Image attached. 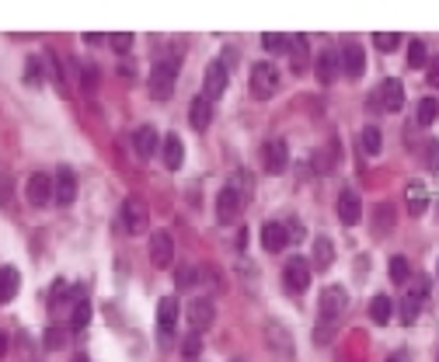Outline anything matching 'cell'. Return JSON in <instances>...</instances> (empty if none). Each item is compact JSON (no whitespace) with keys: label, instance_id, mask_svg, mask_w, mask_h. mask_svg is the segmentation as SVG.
I'll use <instances>...</instances> for the list:
<instances>
[{"label":"cell","instance_id":"1","mask_svg":"<svg viewBox=\"0 0 439 362\" xmlns=\"http://www.w3.org/2000/svg\"><path fill=\"white\" fill-rule=\"evenodd\" d=\"M279 91V70H276V63H255L251 67V94L258 98V101H269L272 94Z\"/></svg>","mask_w":439,"mask_h":362},{"label":"cell","instance_id":"2","mask_svg":"<svg viewBox=\"0 0 439 362\" xmlns=\"http://www.w3.org/2000/svg\"><path fill=\"white\" fill-rule=\"evenodd\" d=\"M174 81H178V67L167 63V60H160L157 67L150 70V81H147L150 98H154V101H167V98L174 94Z\"/></svg>","mask_w":439,"mask_h":362},{"label":"cell","instance_id":"3","mask_svg":"<svg viewBox=\"0 0 439 362\" xmlns=\"http://www.w3.org/2000/svg\"><path fill=\"white\" fill-rule=\"evenodd\" d=\"M345 307H349V296H345V289L342 285H328L324 293H321L318 300V317L321 324H335L342 314H345Z\"/></svg>","mask_w":439,"mask_h":362},{"label":"cell","instance_id":"4","mask_svg":"<svg viewBox=\"0 0 439 362\" xmlns=\"http://www.w3.org/2000/svg\"><path fill=\"white\" fill-rule=\"evenodd\" d=\"M240 209H244V196H240L238 188H234V185L220 188V196H216V223H220V227L238 223Z\"/></svg>","mask_w":439,"mask_h":362},{"label":"cell","instance_id":"5","mask_svg":"<svg viewBox=\"0 0 439 362\" xmlns=\"http://www.w3.org/2000/svg\"><path fill=\"white\" fill-rule=\"evenodd\" d=\"M262 167H265L269 174H282V171H289V147H286V140L272 136V140L262 147Z\"/></svg>","mask_w":439,"mask_h":362},{"label":"cell","instance_id":"6","mask_svg":"<svg viewBox=\"0 0 439 362\" xmlns=\"http://www.w3.org/2000/svg\"><path fill=\"white\" fill-rule=\"evenodd\" d=\"M227 84H230V70H227L220 60H213V63L206 67V74H202V94H206L209 101H216V98H223Z\"/></svg>","mask_w":439,"mask_h":362},{"label":"cell","instance_id":"7","mask_svg":"<svg viewBox=\"0 0 439 362\" xmlns=\"http://www.w3.org/2000/svg\"><path fill=\"white\" fill-rule=\"evenodd\" d=\"M282 285H286V293H304L311 285V261H304L300 254L289 258L282 268Z\"/></svg>","mask_w":439,"mask_h":362},{"label":"cell","instance_id":"8","mask_svg":"<svg viewBox=\"0 0 439 362\" xmlns=\"http://www.w3.org/2000/svg\"><path fill=\"white\" fill-rule=\"evenodd\" d=\"M147 223H150L147 202L136 199V196H129V199L122 202V227H126L129 234H143V230H147Z\"/></svg>","mask_w":439,"mask_h":362},{"label":"cell","instance_id":"9","mask_svg":"<svg viewBox=\"0 0 439 362\" xmlns=\"http://www.w3.org/2000/svg\"><path fill=\"white\" fill-rule=\"evenodd\" d=\"M338 63H342V74L349 81H360L362 74H366V52H362L360 42H345L342 52H338Z\"/></svg>","mask_w":439,"mask_h":362},{"label":"cell","instance_id":"10","mask_svg":"<svg viewBox=\"0 0 439 362\" xmlns=\"http://www.w3.org/2000/svg\"><path fill=\"white\" fill-rule=\"evenodd\" d=\"M216 321V303L209 300V296H199V300H192L189 303V327L202 334V331H209Z\"/></svg>","mask_w":439,"mask_h":362},{"label":"cell","instance_id":"11","mask_svg":"<svg viewBox=\"0 0 439 362\" xmlns=\"http://www.w3.org/2000/svg\"><path fill=\"white\" fill-rule=\"evenodd\" d=\"M74 199H77V174H74V167H60L52 178V202L70 205Z\"/></svg>","mask_w":439,"mask_h":362},{"label":"cell","instance_id":"12","mask_svg":"<svg viewBox=\"0 0 439 362\" xmlns=\"http://www.w3.org/2000/svg\"><path fill=\"white\" fill-rule=\"evenodd\" d=\"M338 70H342V63H338V52L328 45V49H321L318 56H314V74H318V84L321 87H331L335 77H338Z\"/></svg>","mask_w":439,"mask_h":362},{"label":"cell","instance_id":"13","mask_svg":"<svg viewBox=\"0 0 439 362\" xmlns=\"http://www.w3.org/2000/svg\"><path fill=\"white\" fill-rule=\"evenodd\" d=\"M150 261H154V268H167L174 261V237L171 234H164V230L150 234Z\"/></svg>","mask_w":439,"mask_h":362},{"label":"cell","instance_id":"14","mask_svg":"<svg viewBox=\"0 0 439 362\" xmlns=\"http://www.w3.org/2000/svg\"><path fill=\"white\" fill-rule=\"evenodd\" d=\"M25 196H28V202H32L35 209L49 205V202H52V178H49L45 171H35V174L28 178V188H25Z\"/></svg>","mask_w":439,"mask_h":362},{"label":"cell","instance_id":"15","mask_svg":"<svg viewBox=\"0 0 439 362\" xmlns=\"http://www.w3.org/2000/svg\"><path fill=\"white\" fill-rule=\"evenodd\" d=\"M377 101H380L384 112H401L404 108V84L398 77H387L380 84V91H377Z\"/></svg>","mask_w":439,"mask_h":362},{"label":"cell","instance_id":"16","mask_svg":"<svg viewBox=\"0 0 439 362\" xmlns=\"http://www.w3.org/2000/svg\"><path fill=\"white\" fill-rule=\"evenodd\" d=\"M286 244H289V234H286V227H282V223H276V220L262 223V247H265L269 254H279V251H286Z\"/></svg>","mask_w":439,"mask_h":362},{"label":"cell","instance_id":"17","mask_svg":"<svg viewBox=\"0 0 439 362\" xmlns=\"http://www.w3.org/2000/svg\"><path fill=\"white\" fill-rule=\"evenodd\" d=\"M160 150H164V167H167V171H178V167H182V161H185V143H182L178 132H167V136L160 140Z\"/></svg>","mask_w":439,"mask_h":362},{"label":"cell","instance_id":"18","mask_svg":"<svg viewBox=\"0 0 439 362\" xmlns=\"http://www.w3.org/2000/svg\"><path fill=\"white\" fill-rule=\"evenodd\" d=\"M360 216H362L360 196H356L352 188H345V192L338 196V220H342L345 227H356V223H360Z\"/></svg>","mask_w":439,"mask_h":362},{"label":"cell","instance_id":"19","mask_svg":"<svg viewBox=\"0 0 439 362\" xmlns=\"http://www.w3.org/2000/svg\"><path fill=\"white\" fill-rule=\"evenodd\" d=\"M189 122H192V129H209V122H213V101L199 94V98H192V105H189Z\"/></svg>","mask_w":439,"mask_h":362},{"label":"cell","instance_id":"20","mask_svg":"<svg viewBox=\"0 0 439 362\" xmlns=\"http://www.w3.org/2000/svg\"><path fill=\"white\" fill-rule=\"evenodd\" d=\"M157 143H160V136H157V129H154V125H140V129H136V136H133V147H136V154H140L143 161H147V157H154Z\"/></svg>","mask_w":439,"mask_h":362},{"label":"cell","instance_id":"21","mask_svg":"<svg viewBox=\"0 0 439 362\" xmlns=\"http://www.w3.org/2000/svg\"><path fill=\"white\" fill-rule=\"evenodd\" d=\"M394 307H398V303H394L387 293L373 296V300H369V321H373V324H387L391 317H394V314H398Z\"/></svg>","mask_w":439,"mask_h":362},{"label":"cell","instance_id":"22","mask_svg":"<svg viewBox=\"0 0 439 362\" xmlns=\"http://www.w3.org/2000/svg\"><path fill=\"white\" fill-rule=\"evenodd\" d=\"M404 196H408V213H411V216H422V213L429 209V188H426L422 181H411V185L404 188Z\"/></svg>","mask_w":439,"mask_h":362},{"label":"cell","instance_id":"23","mask_svg":"<svg viewBox=\"0 0 439 362\" xmlns=\"http://www.w3.org/2000/svg\"><path fill=\"white\" fill-rule=\"evenodd\" d=\"M18 285H21V276L14 265H4L0 268V303H11L18 296Z\"/></svg>","mask_w":439,"mask_h":362},{"label":"cell","instance_id":"24","mask_svg":"<svg viewBox=\"0 0 439 362\" xmlns=\"http://www.w3.org/2000/svg\"><path fill=\"white\" fill-rule=\"evenodd\" d=\"M178 296H164L157 303V331H164V327H174L178 324Z\"/></svg>","mask_w":439,"mask_h":362},{"label":"cell","instance_id":"25","mask_svg":"<svg viewBox=\"0 0 439 362\" xmlns=\"http://www.w3.org/2000/svg\"><path fill=\"white\" fill-rule=\"evenodd\" d=\"M289 56H293V70L300 74L304 67H307V56H311V42H307V35H289Z\"/></svg>","mask_w":439,"mask_h":362},{"label":"cell","instance_id":"26","mask_svg":"<svg viewBox=\"0 0 439 362\" xmlns=\"http://www.w3.org/2000/svg\"><path fill=\"white\" fill-rule=\"evenodd\" d=\"M87 324H91V303H87V296H77L70 307V331H84Z\"/></svg>","mask_w":439,"mask_h":362},{"label":"cell","instance_id":"27","mask_svg":"<svg viewBox=\"0 0 439 362\" xmlns=\"http://www.w3.org/2000/svg\"><path fill=\"white\" fill-rule=\"evenodd\" d=\"M408 67H411V70H426V67H429V45L422 39L408 42Z\"/></svg>","mask_w":439,"mask_h":362},{"label":"cell","instance_id":"28","mask_svg":"<svg viewBox=\"0 0 439 362\" xmlns=\"http://www.w3.org/2000/svg\"><path fill=\"white\" fill-rule=\"evenodd\" d=\"M331 261H335V244H331V237H318L314 241V268H331Z\"/></svg>","mask_w":439,"mask_h":362},{"label":"cell","instance_id":"29","mask_svg":"<svg viewBox=\"0 0 439 362\" xmlns=\"http://www.w3.org/2000/svg\"><path fill=\"white\" fill-rule=\"evenodd\" d=\"M360 140H362V150H366L369 157H377V154L384 150V132H380L377 125H366L360 132Z\"/></svg>","mask_w":439,"mask_h":362},{"label":"cell","instance_id":"30","mask_svg":"<svg viewBox=\"0 0 439 362\" xmlns=\"http://www.w3.org/2000/svg\"><path fill=\"white\" fill-rule=\"evenodd\" d=\"M422 303H426L422 296L408 293V296L401 300V321H404V324H415V321H418V314H422Z\"/></svg>","mask_w":439,"mask_h":362},{"label":"cell","instance_id":"31","mask_svg":"<svg viewBox=\"0 0 439 362\" xmlns=\"http://www.w3.org/2000/svg\"><path fill=\"white\" fill-rule=\"evenodd\" d=\"M439 119V101L436 98H422L418 101V112H415V122L418 125H433Z\"/></svg>","mask_w":439,"mask_h":362},{"label":"cell","instance_id":"32","mask_svg":"<svg viewBox=\"0 0 439 362\" xmlns=\"http://www.w3.org/2000/svg\"><path fill=\"white\" fill-rule=\"evenodd\" d=\"M63 341H67V331H63V327H56V324H52V327H45V331H42V345H45L49 352L63 349Z\"/></svg>","mask_w":439,"mask_h":362},{"label":"cell","instance_id":"33","mask_svg":"<svg viewBox=\"0 0 439 362\" xmlns=\"http://www.w3.org/2000/svg\"><path fill=\"white\" fill-rule=\"evenodd\" d=\"M25 84H28V87H42V60L39 56H28V63H25Z\"/></svg>","mask_w":439,"mask_h":362},{"label":"cell","instance_id":"34","mask_svg":"<svg viewBox=\"0 0 439 362\" xmlns=\"http://www.w3.org/2000/svg\"><path fill=\"white\" fill-rule=\"evenodd\" d=\"M408 279H411V265H408V258H391V282L404 285Z\"/></svg>","mask_w":439,"mask_h":362},{"label":"cell","instance_id":"35","mask_svg":"<svg viewBox=\"0 0 439 362\" xmlns=\"http://www.w3.org/2000/svg\"><path fill=\"white\" fill-rule=\"evenodd\" d=\"M398 42H401L398 32H377V35H373V45H377L380 52H394V49H398Z\"/></svg>","mask_w":439,"mask_h":362},{"label":"cell","instance_id":"36","mask_svg":"<svg viewBox=\"0 0 439 362\" xmlns=\"http://www.w3.org/2000/svg\"><path fill=\"white\" fill-rule=\"evenodd\" d=\"M174 282H178V289H192V285L199 282V268L182 265V268H178V276H174Z\"/></svg>","mask_w":439,"mask_h":362},{"label":"cell","instance_id":"37","mask_svg":"<svg viewBox=\"0 0 439 362\" xmlns=\"http://www.w3.org/2000/svg\"><path fill=\"white\" fill-rule=\"evenodd\" d=\"M286 45H289V35H279V32H276V35H272V32L262 35V49H265V52H286Z\"/></svg>","mask_w":439,"mask_h":362},{"label":"cell","instance_id":"38","mask_svg":"<svg viewBox=\"0 0 439 362\" xmlns=\"http://www.w3.org/2000/svg\"><path fill=\"white\" fill-rule=\"evenodd\" d=\"M422 161L429 171H439V140H426V147H422Z\"/></svg>","mask_w":439,"mask_h":362},{"label":"cell","instance_id":"39","mask_svg":"<svg viewBox=\"0 0 439 362\" xmlns=\"http://www.w3.org/2000/svg\"><path fill=\"white\" fill-rule=\"evenodd\" d=\"M391 227H394V209L391 205H377V234H384Z\"/></svg>","mask_w":439,"mask_h":362},{"label":"cell","instance_id":"40","mask_svg":"<svg viewBox=\"0 0 439 362\" xmlns=\"http://www.w3.org/2000/svg\"><path fill=\"white\" fill-rule=\"evenodd\" d=\"M182 352H185V359H199V352H202V338L192 331L185 341H182Z\"/></svg>","mask_w":439,"mask_h":362},{"label":"cell","instance_id":"41","mask_svg":"<svg viewBox=\"0 0 439 362\" xmlns=\"http://www.w3.org/2000/svg\"><path fill=\"white\" fill-rule=\"evenodd\" d=\"M109 42H112V49H116L119 56H129V49H133V35H129V32H116Z\"/></svg>","mask_w":439,"mask_h":362},{"label":"cell","instance_id":"42","mask_svg":"<svg viewBox=\"0 0 439 362\" xmlns=\"http://www.w3.org/2000/svg\"><path fill=\"white\" fill-rule=\"evenodd\" d=\"M11 196H14V178L7 171H0V205H7Z\"/></svg>","mask_w":439,"mask_h":362},{"label":"cell","instance_id":"43","mask_svg":"<svg viewBox=\"0 0 439 362\" xmlns=\"http://www.w3.org/2000/svg\"><path fill=\"white\" fill-rule=\"evenodd\" d=\"M426 81H429V87H439V56H429V67H426Z\"/></svg>","mask_w":439,"mask_h":362},{"label":"cell","instance_id":"44","mask_svg":"<svg viewBox=\"0 0 439 362\" xmlns=\"http://www.w3.org/2000/svg\"><path fill=\"white\" fill-rule=\"evenodd\" d=\"M282 227H286V234H289V241H304V234H307L300 220H289V223H282Z\"/></svg>","mask_w":439,"mask_h":362},{"label":"cell","instance_id":"45","mask_svg":"<svg viewBox=\"0 0 439 362\" xmlns=\"http://www.w3.org/2000/svg\"><path fill=\"white\" fill-rule=\"evenodd\" d=\"M94 87H98V70L84 67V91H94Z\"/></svg>","mask_w":439,"mask_h":362},{"label":"cell","instance_id":"46","mask_svg":"<svg viewBox=\"0 0 439 362\" xmlns=\"http://www.w3.org/2000/svg\"><path fill=\"white\" fill-rule=\"evenodd\" d=\"M411 293L426 300V296H429V279H426V276H415V289H411Z\"/></svg>","mask_w":439,"mask_h":362},{"label":"cell","instance_id":"47","mask_svg":"<svg viewBox=\"0 0 439 362\" xmlns=\"http://www.w3.org/2000/svg\"><path fill=\"white\" fill-rule=\"evenodd\" d=\"M7 356V331H0V359Z\"/></svg>","mask_w":439,"mask_h":362},{"label":"cell","instance_id":"48","mask_svg":"<svg viewBox=\"0 0 439 362\" xmlns=\"http://www.w3.org/2000/svg\"><path fill=\"white\" fill-rule=\"evenodd\" d=\"M74 362H91V359H87V356H84V352H80V356H74Z\"/></svg>","mask_w":439,"mask_h":362},{"label":"cell","instance_id":"49","mask_svg":"<svg viewBox=\"0 0 439 362\" xmlns=\"http://www.w3.org/2000/svg\"><path fill=\"white\" fill-rule=\"evenodd\" d=\"M387 362H404V356H401V352H398V356H391V359H387Z\"/></svg>","mask_w":439,"mask_h":362},{"label":"cell","instance_id":"50","mask_svg":"<svg viewBox=\"0 0 439 362\" xmlns=\"http://www.w3.org/2000/svg\"><path fill=\"white\" fill-rule=\"evenodd\" d=\"M436 276H439V265H436Z\"/></svg>","mask_w":439,"mask_h":362},{"label":"cell","instance_id":"51","mask_svg":"<svg viewBox=\"0 0 439 362\" xmlns=\"http://www.w3.org/2000/svg\"><path fill=\"white\" fill-rule=\"evenodd\" d=\"M234 362H244V359H234Z\"/></svg>","mask_w":439,"mask_h":362},{"label":"cell","instance_id":"52","mask_svg":"<svg viewBox=\"0 0 439 362\" xmlns=\"http://www.w3.org/2000/svg\"><path fill=\"white\" fill-rule=\"evenodd\" d=\"M436 362H439V356H436Z\"/></svg>","mask_w":439,"mask_h":362}]
</instances>
